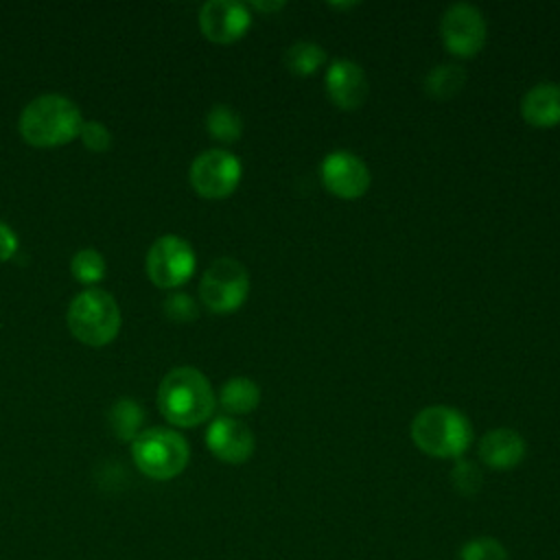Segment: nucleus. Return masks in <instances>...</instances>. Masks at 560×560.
Here are the masks:
<instances>
[{
  "label": "nucleus",
  "instance_id": "obj_1",
  "mask_svg": "<svg viewBox=\"0 0 560 560\" xmlns=\"http://www.w3.org/2000/svg\"><path fill=\"white\" fill-rule=\"evenodd\" d=\"M214 402L210 381L192 365L173 368L158 387V407L177 427L201 424L214 411Z\"/></svg>",
  "mask_w": 560,
  "mask_h": 560
},
{
  "label": "nucleus",
  "instance_id": "obj_2",
  "mask_svg": "<svg viewBox=\"0 0 560 560\" xmlns=\"http://www.w3.org/2000/svg\"><path fill=\"white\" fill-rule=\"evenodd\" d=\"M83 125L79 107L63 94H39L20 114V133L28 144L57 147L79 136Z\"/></svg>",
  "mask_w": 560,
  "mask_h": 560
},
{
  "label": "nucleus",
  "instance_id": "obj_3",
  "mask_svg": "<svg viewBox=\"0 0 560 560\" xmlns=\"http://www.w3.org/2000/svg\"><path fill=\"white\" fill-rule=\"evenodd\" d=\"M413 444L431 457H459L472 442L468 418L446 405H431L411 420Z\"/></svg>",
  "mask_w": 560,
  "mask_h": 560
},
{
  "label": "nucleus",
  "instance_id": "obj_4",
  "mask_svg": "<svg viewBox=\"0 0 560 560\" xmlns=\"http://www.w3.org/2000/svg\"><path fill=\"white\" fill-rule=\"evenodd\" d=\"M131 457L140 472L166 481L186 468L190 448L182 433L166 427H151L131 440Z\"/></svg>",
  "mask_w": 560,
  "mask_h": 560
},
{
  "label": "nucleus",
  "instance_id": "obj_5",
  "mask_svg": "<svg viewBox=\"0 0 560 560\" xmlns=\"http://www.w3.org/2000/svg\"><path fill=\"white\" fill-rule=\"evenodd\" d=\"M70 332L88 346L109 343L120 328V308L105 289L90 287L74 295L68 306Z\"/></svg>",
  "mask_w": 560,
  "mask_h": 560
},
{
  "label": "nucleus",
  "instance_id": "obj_6",
  "mask_svg": "<svg viewBox=\"0 0 560 560\" xmlns=\"http://www.w3.org/2000/svg\"><path fill=\"white\" fill-rule=\"evenodd\" d=\"M249 293V273L236 258L223 256L208 265L199 282L201 302L214 313L236 311Z\"/></svg>",
  "mask_w": 560,
  "mask_h": 560
},
{
  "label": "nucleus",
  "instance_id": "obj_7",
  "mask_svg": "<svg viewBox=\"0 0 560 560\" xmlns=\"http://www.w3.org/2000/svg\"><path fill=\"white\" fill-rule=\"evenodd\" d=\"M195 249L177 234H162L147 252V273L164 289L184 284L195 271Z\"/></svg>",
  "mask_w": 560,
  "mask_h": 560
},
{
  "label": "nucleus",
  "instance_id": "obj_8",
  "mask_svg": "<svg viewBox=\"0 0 560 560\" xmlns=\"http://www.w3.org/2000/svg\"><path fill=\"white\" fill-rule=\"evenodd\" d=\"M241 160L225 149H206L190 164L192 188L208 199L228 197L241 182Z\"/></svg>",
  "mask_w": 560,
  "mask_h": 560
},
{
  "label": "nucleus",
  "instance_id": "obj_9",
  "mask_svg": "<svg viewBox=\"0 0 560 560\" xmlns=\"http://www.w3.org/2000/svg\"><path fill=\"white\" fill-rule=\"evenodd\" d=\"M486 18L475 4L455 2L442 13V42L457 57L477 55L486 44Z\"/></svg>",
  "mask_w": 560,
  "mask_h": 560
},
{
  "label": "nucleus",
  "instance_id": "obj_10",
  "mask_svg": "<svg viewBox=\"0 0 560 560\" xmlns=\"http://www.w3.org/2000/svg\"><path fill=\"white\" fill-rule=\"evenodd\" d=\"M319 179L335 197L357 199L370 188V168L357 153L337 149L319 162Z\"/></svg>",
  "mask_w": 560,
  "mask_h": 560
},
{
  "label": "nucleus",
  "instance_id": "obj_11",
  "mask_svg": "<svg viewBox=\"0 0 560 560\" xmlns=\"http://www.w3.org/2000/svg\"><path fill=\"white\" fill-rule=\"evenodd\" d=\"M249 24V7L238 0H208L199 9L201 33L217 44H230L241 39Z\"/></svg>",
  "mask_w": 560,
  "mask_h": 560
},
{
  "label": "nucleus",
  "instance_id": "obj_12",
  "mask_svg": "<svg viewBox=\"0 0 560 560\" xmlns=\"http://www.w3.org/2000/svg\"><path fill=\"white\" fill-rule=\"evenodd\" d=\"M206 446L221 462L243 464L252 457L256 442L245 422L232 416H217L206 429Z\"/></svg>",
  "mask_w": 560,
  "mask_h": 560
},
{
  "label": "nucleus",
  "instance_id": "obj_13",
  "mask_svg": "<svg viewBox=\"0 0 560 560\" xmlns=\"http://www.w3.org/2000/svg\"><path fill=\"white\" fill-rule=\"evenodd\" d=\"M324 83L330 101L341 109H357L368 96V77L350 59H335L326 70Z\"/></svg>",
  "mask_w": 560,
  "mask_h": 560
},
{
  "label": "nucleus",
  "instance_id": "obj_14",
  "mask_svg": "<svg viewBox=\"0 0 560 560\" xmlns=\"http://www.w3.org/2000/svg\"><path fill=\"white\" fill-rule=\"evenodd\" d=\"M527 444L523 435L514 429L501 427L488 431L479 442V457L488 468L510 470L525 459Z\"/></svg>",
  "mask_w": 560,
  "mask_h": 560
},
{
  "label": "nucleus",
  "instance_id": "obj_15",
  "mask_svg": "<svg viewBox=\"0 0 560 560\" xmlns=\"http://www.w3.org/2000/svg\"><path fill=\"white\" fill-rule=\"evenodd\" d=\"M521 114L532 127L560 125V83L542 81L529 88L521 101Z\"/></svg>",
  "mask_w": 560,
  "mask_h": 560
},
{
  "label": "nucleus",
  "instance_id": "obj_16",
  "mask_svg": "<svg viewBox=\"0 0 560 560\" xmlns=\"http://www.w3.org/2000/svg\"><path fill=\"white\" fill-rule=\"evenodd\" d=\"M219 402L228 413H249L260 402V389L256 381L247 376H232L219 392Z\"/></svg>",
  "mask_w": 560,
  "mask_h": 560
},
{
  "label": "nucleus",
  "instance_id": "obj_17",
  "mask_svg": "<svg viewBox=\"0 0 560 560\" xmlns=\"http://www.w3.org/2000/svg\"><path fill=\"white\" fill-rule=\"evenodd\" d=\"M142 422H144V407L129 396L118 398L109 409V424L120 440H133L140 433Z\"/></svg>",
  "mask_w": 560,
  "mask_h": 560
},
{
  "label": "nucleus",
  "instance_id": "obj_18",
  "mask_svg": "<svg viewBox=\"0 0 560 560\" xmlns=\"http://www.w3.org/2000/svg\"><path fill=\"white\" fill-rule=\"evenodd\" d=\"M464 83H466V72L457 63H440L431 68L429 74L424 77L427 94L440 101L455 96L464 88Z\"/></svg>",
  "mask_w": 560,
  "mask_h": 560
},
{
  "label": "nucleus",
  "instance_id": "obj_19",
  "mask_svg": "<svg viewBox=\"0 0 560 560\" xmlns=\"http://www.w3.org/2000/svg\"><path fill=\"white\" fill-rule=\"evenodd\" d=\"M324 61H326V50L315 42L300 39L284 50V66L300 77L313 74Z\"/></svg>",
  "mask_w": 560,
  "mask_h": 560
},
{
  "label": "nucleus",
  "instance_id": "obj_20",
  "mask_svg": "<svg viewBox=\"0 0 560 560\" xmlns=\"http://www.w3.org/2000/svg\"><path fill=\"white\" fill-rule=\"evenodd\" d=\"M206 129L223 142H234L243 133V120L241 116L225 103H217L206 114Z\"/></svg>",
  "mask_w": 560,
  "mask_h": 560
},
{
  "label": "nucleus",
  "instance_id": "obj_21",
  "mask_svg": "<svg viewBox=\"0 0 560 560\" xmlns=\"http://www.w3.org/2000/svg\"><path fill=\"white\" fill-rule=\"evenodd\" d=\"M70 269L79 282L92 284L105 276V258L101 256V252L92 247H83L72 256Z\"/></svg>",
  "mask_w": 560,
  "mask_h": 560
},
{
  "label": "nucleus",
  "instance_id": "obj_22",
  "mask_svg": "<svg viewBox=\"0 0 560 560\" xmlns=\"http://www.w3.org/2000/svg\"><path fill=\"white\" fill-rule=\"evenodd\" d=\"M459 560H508V549L497 538L477 536L462 545Z\"/></svg>",
  "mask_w": 560,
  "mask_h": 560
},
{
  "label": "nucleus",
  "instance_id": "obj_23",
  "mask_svg": "<svg viewBox=\"0 0 560 560\" xmlns=\"http://www.w3.org/2000/svg\"><path fill=\"white\" fill-rule=\"evenodd\" d=\"M451 481L462 494H475L481 488V470L468 462V459H457V464L451 470Z\"/></svg>",
  "mask_w": 560,
  "mask_h": 560
},
{
  "label": "nucleus",
  "instance_id": "obj_24",
  "mask_svg": "<svg viewBox=\"0 0 560 560\" xmlns=\"http://www.w3.org/2000/svg\"><path fill=\"white\" fill-rule=\"evenodd\" d=\"M162 308H164L166 317L175 319V322H192L199 315V306H197V302L188 293H171V295H166Z\"/></svg>",
  "mask_w": 560,
  "mask_h": 560
},
{
  "label": "nucleus",
  "instance_id": "obj_25",
  "mask_svg": "<svg viewBox=\"0 0 560 560\" xmlns=\"http://www.w3.org/2000/svg\"><path fill=\"white\" fill-rule=\"evenodd\" d=\"M79 136L83 144L92 151H105L112 144V131L98 120H83Z\"/></svg>",
  "mask_w": 560,
  "mask_h": 560
},
{
  "label": "nucleus",
  "instance_id": "obj_26",
  "mask_svg": "<svg viewBox=\"0 0 560 560\" xmlns=\"http://www.w3.org/2000/svg\"><path fill=\"white\" fill-rule=\"evenodd\" d=\"M18 252V236L9 223L0 221V260H9Z\"/></svg>",
  "mask_w": 560,
  "mask_h": 560
},
{
  "label": "nucleus",
  "instance_id": "obj_27",
  "mask_svg": "<svg viewBox=\"0 0 560 560\" xmlns=\"http://www.w3.org/2000/svg\"><path fill=\"white\" fill-rule=\"evenodd\" d=\"M282 7H284V2H260V0L254 2V9H260V11H278Z\"/></svg>",
  "mask_w": 560,
  "mask_h": 560
}]
</instances>
